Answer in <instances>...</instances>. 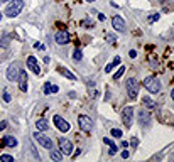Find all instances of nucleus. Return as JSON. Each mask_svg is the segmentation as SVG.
<instances>
[{
    "label": "nucleus",
    "mask_w": 174,
    "mask_h": 162,
    "mask_svg": "<svg viewBox=\"0 0 174 162\" xmlns=\"http://www.w3.org/2000/svg\"><path fill=\"white\" fill-rule=\"evenodd\" d=\"M22 7H24L22 0H12V2H9V5H7L3 14H5L7 17H17L20 14V10H22Z\"/></svg>",
    "instance_id": "f257e3e1"
},
{
    "label": "nucleus",
    "mask_w": 174,
    "mask_h": 162,
    "mask_svg": "<svg viewBox=\"0 0 174 162\" xmlns=\"http://www.w3.org/2000/svg\"><path fill=\"white\" fill-rule=\"evenodd\" d=\"M20 63L19 61H14V63H12L9 68H7V80L9 81H17V78H19V74H20Z\"/></svg>",
    "instance_id": "f03ea898"
},
{
    "label": "nucleus",
    "mask_w": 174,
    "mask_h": 162,
    "mask_svg": "<svg viewBox=\"0 0 174 162\" xmlns=\"http://www.w3.org/2000/svg\"><path fill=\"white\" fill-rule=\"evenodd\" d=\"M144 86H146V90H149L151 93H159L161 91V81L157 80L156 76H149L144 80Z\"/></svg>",
    "instance_id": "7ed1b4c3"
},
{
    "label": "nucleus",
    "mask_w": 174,
    "mask_h": 162,
    "mask_svg": "<svg viewBox=\"0 0 174 162\" xmlns=\"http://www.w3.org/2000/svg\"><path fill=\"white\" fill-rule=\"evenodd\" d=\"M78 125L85 134H90V132L93 130V120L88 117V115H80L78 117Z\"/></svg>",
    "instance_id": "20e7f679"
},
{
    "label": "nucleus",
    "mask_w": 174,
    "mask_h": 162,
    "mask_svg": "<svg viewBox=\"0 0 174 162\" xmlns=\"http://www.w3.org/2000/svg\"><path fill=\"white\" fill-rule=\"evenodd\" d=\"M125 86H127V95L128 96H130L132 100L137 98V95H139V81L135 80V78H130V80H127Z\"/></svg>",
    "instance_id": "39448f33"
},
{
    "label": "nucleus",
    "mask_w": 174,
    "mask_h": 162,
    "mask_svg": "<svg viewBox=\"0 0 174 162\" xmlns=\"http://www.w3.org/2000/svg\"><path fill=\"white\" fill-rule=\"evenodd\" d=\"M132 120H134V108L132 106H125L122 111V122L127 128L132 127Z\"/></svg>",
    "instance_id": "423d86ee"
},
{
    "label": "nucleus",
    "mask_w": 174,
    "mask_h": 162,
    "mask_svg": "<svg viewBox=\"0 0 174 162\" xmlns=\"http://www.w3.org/2000/svg\"><path fill=\"white\" fill-rule=\"evenodd\" d=\"M34 139H36L41 145H42L44 149H47V150H51V149H52V140H51V137H47V135L41 134V132H37V134H34Z\"/></svg>",
    "instance_id": "0eeeda50"
},
{
    "label": "nucleus",
    "mask_w": 174,
    "mask_h": 162,
    "mask_svg": "<svg viewBox=\"0 0 174 162\" xmlns=\"http://www.w3.org/2000/svg\"><path fill=\"white\" fill-rule=\"evenodd\" d=\"M57 145H59V150L64 154V155H71L73 154V144L69 142L68 139H63L61 137L59 140H57Z\"/></svg>",
    "instance_id": "6e6552de"
},
{
    "label": "nucleus",
    "mask_w": 174,
    "mask_h": 162,
    "mask_svg": "<svg viewBox=\"0 0 174 162\" xmlns=\"http://www.w3.org/2000/svg\"><path fill=\"white\" fill-rule=\"evenodd\" d=\"M52 122H54V125L59 128L61 132H63V134H66V132L69 130V123L66 122V120L61 117V115H54V118H52Z\"/></svg>",
    "instance_id": "1a4fd4ad"
},
{
    "label": "nucleus",
    "mask_w": 174,
    "mask_h": 162,
    "mask_svg": "<svg viewBox=\"0 0 174 162\" xmlns=\"http://www.w3.org/2000/svg\"><path fill=\"white\" fill-rule=\"evenodd\" d=\"M54 39H56V42L59 46H66L69 41H71V37H69L68 31H57L56 36H54Z\"/></svg>",
    "instance_id": "9d476101"
},
{
    "label": "nucleus",
    "mask_w": 174,
    "mask_h": 162,
    "mask_svg": "<svg viewBox=\"0 0 174 162\" xmlns=\"http://www.w3.org/2000/svg\"><path fill=\"white\" fill-rule=\"evenodd\" d=\"M27 68L31 69L34 74H41V68H39V63H37V59L34 56H29L27 57Z\"/></svg>",
    "instance_id": "9b49d317"
},
{
    "label": "nucleus",
    "mask_w": 174,
    "mask_h": 162,
    "mask_svg": "<svg viewBox=\"0 0 174 162\" xmlns=\"http://www.w3.org/2000/svg\"><path fill=\"white\" fill-rule=\"evenodd\" d=\"M112 26H113L115 31H118V32H125V22H123V19L120 17V15H115V17L112 19Z\"/></svg>",
    "instance_id": "f8f14e48"
},
{
    "label": "nucleus",
    "mask_w": 174,
    "mask_h": 162,
    "mask_svg": "<svg viewBox=\"0 0 174 162\" xmlns=\"http://www.w3.org/2000/svg\"><path fill=\"white\" fill-rule=\"evenodd\" d=\"M17 80H19V90L22 91V93H26L27 91V74L24 69H20V74H19Z\"/></svg>",
    "instance_id": "ddd939ff"
},
{
    "label": "nucleus",
    "mask_w": 174,
    "mask_h": 162,
    "mask_svg": "<svg viewBox=\"0 0 174 162\" xmlns=\"http://www.w3.org/2000/svg\"><path fill=\"white\" fill-rule=\"evenodd\" d=\"M142 105H144L146 110H156V108H157V103L154 101V100H151L149 96H144L142 98Z\"/></svg>",
    "instance_id": "4468645a"
},
{
    "label": "nucleus",
    "mask_w": 174,
    "mask_h": 162,
    "mask_svg": "<svg viewBox=\"0 0 174 162\" xmlns=\"http://www.w3.org/2000/svg\"><path fill=\"white\" fill-rule=\"evenodd\" d=\"M57 73H59V74H63L64 78H68V80H71V81L76 80V76H74V74H73L71 71H69V69H66L64 66H57Z\"/></svg>",
    "instance_id": "2eb2a0df"
},
{
    "label": "nucleus",
    "mask_w": 174,
    "mask_h": 162,
    "mask_svg": "<svg viewBox=\"0 0 174 162\" xmlns=\"http://www.w3.org/2000/svg\"><path fill=\"white\" fill-rule=\"evenodd\" d=\"M149 120H151V115H149V110H144V108H142V110L139 111V122L142 123V125H144V123H146V125H147V123H149Z\"/></svg>",
    "instance_id": "dca6fc26"
},
{
    "label": "nucleus",
    "mask_w": 174,
    "mask_h": 162,
    "mask_svg": "<svg viewBox=\"0 0 174 162\" xmlns=\"http://www.w3.org/2000/svg\"><path fill=\"white\" fill-rule=\"evenodd\" d=\"M36 128L39 132H44V130H47L49 128V122L47 120H44V118H39V120H36Z\"/></svg>",
    "instance_id": "f3484780"
},
{
    "label": "nucleus",
    "mask_w": 174,
    "mask_h": 162,
    "mask_svg": "<svg viewBox=\"0 0 174 162\" xmlns=\"http://www.w3.org/2000/svg\"><path fill=\"white\" fill-rule=\"evenodd\" d=\"M3 144H5L7 147L14 149V147H17V139L12 137V135H5V137H3Z\"/></svg>",
    "instance_id": "a211bd4d"
},
{
    "label": "nucleus",
    "mask_w": 174,
    "mask_h": 162,
    "mask_svg": "<svg viewBox=\"0 0 174 162\" xmlns=\"http://www.w3.org/2000/svg\"><path fill=\"white\" fill-rule=\"evenodd\" d=\"M49 155H51V159L56 160V162L63 160V152H61V150H56V149H51V150H49Z\"/></svg>",
    "instance_id": "6ab92c4d"
},
{
    "label": "nucleus",
    "mask_w": 174,
    "mask_h": 162,
    "mask_svg": "<svg viewBox=\"0 0 174 162\" xmlns=\"http://www.w3.org/2000/svg\"><path fill=\"white\" fill-rule=\"evenodd\" d=\"M81 59H83L81 49H80V47H74V51H73V61H74V63H80Z\"/></svg>",
    "instance_id": "aec40b11"
},
{
    "label": "nucleus",
    "mask_w": 174,
    "mask_h": 162,
    "mask_svg": "<svg viewBox=\"0 0 174 162\" xmlns=\"http://www.w3.org/2000/svg\"><path fill=\"white\" fill-rule=\"evenodd\" d=\"M103 144H107V145H108V147H110V150H108V154H110V155H113V154L117 152V145H115L113 142H112L110 139H103Z\"/></svg>",
    "instance_id": "412c9836"
},
{
    "label": "nucleus",
    "mask_w": 174,
    "mask_h": 162,
    "mask_svg": "<svg viewBox=\"0 0 174 162\" xmlns=\"http://www.w3.org/2000/svg\"><path fill=\"white\" fill-rule=\"evenodd\" d=\"M81 26L88 29V27H93V26H95V22H93L92 19H85V20H81Z\"/></svg>",
    "instance_id": "4be33fe9"
},
{
    "label": "nucleus",
    "mask_w": 174,
    "mask_h": 162,
    "mask_svg": "<svg viewBox=\"0 0 174 162\" xmlns=\"http://www.w3.org/2000/svg\"><path fill=\"white\" fill-rule=\"evenodd\" d=\"M9 44H10V39L9 37H2V39H0V47H9Z\"/></svg>",
    "instance_id": "5701e85b"
},
{
    "label": "nucleus",
    "mask_w": 174,
    "mask_h": 162,
    "mask_svg": "<svg viewBox=\"0 0 174 162\" xmlns=\"http://www.w3.org/2000/svg\"><path fill=\"white\" fill-rule=\"evenodd\" d=\"M123 73H125V68H123V66H122V68H120V69H118V71H117V73H115V74H113V80H115V81H117V80H118V78H122V74H123Z\"/></svg>",
    "instance_id": "b1692460"
},
{
    "label": "nucleus",
    "mask_w": 174,
    "mask_h": 162,
    "mask_svg": "<svg viewBox=\"0 0 174 162\" xmlns=\"http://www.w3.org/2000/svg\"><path fill=\"white\" fill-rule=\"evenodd\" d=\"M0 160H2V162H12V160H14V157L9 155V154H3V155H0Z\"/></svg>",
    "instance_id": "393cba45"
},
{
    "label": "nucleus",
    "mask_w": 174,
    "mask_h": 162,
    "mask_svg": "<svg viewBox=\"0 0 174 162\" xmlns=\"http://www.w3.org/2000/svg\"><path fill=\"white\" fill-rule=\"evenodd\" d=\"M112 137L120 139V137H122V130H120V128H113V130H112Z\"/></svg>",
    "instance_id": "a878e982"
},
{
    "label": "nucleus",
    "mask_w": 174,
    "mask_h": 162,
    "mask_svg": "<svg viewBox=\"0 0 174 162\" xmlns=\"http://www.w3.org/2000/svg\"><path fill=\"white\" fill-rule=\"evenodd\" d=\"M2 98H3V101H7V103H9L10 100H12L10 93H9V91H7V90H3V93H2Z\"/></svg>",
    "instance_id": "bb28decb"
},
{
    "label": "nucleus",
    "mask_w": 174,
    "mask_h": 162,
    "mask_svg": "<svg viewBox=\"0 0 174 162\" xmlns=\"http://www.w3.org/2000/svg\"><path fill=\"white\" fill-rule=\"evenodd\" d=\"M105 37H107V41H108V42H110V44H113V42H115V41H117V37H115L113 34H107Z\"/></svg>",
    "instance_id": "cd10ccee"
},
{
    "label": "nucleus",
    "mask_w": 174,
    "mask_h": 162,
    "mask_svg": "<svg viewBox=\"0 0 174 162\" xmlns=\"http://www.w3.org/2000/svg\"><path fill=\"white\" fill-rule=\"evenodd\" d=\"M49 93H51V85L46 83V85H44V95H49Z\"/></svg>",
    "instance_id": "c85d7f7f"
},
{
    "label": "nucleus",
    "mask_w": 174,
    "mask_h": 162,
    "mask_svg": "<svg viewBox=\"0 0 174 162\" xmlns=\"http://www.w3.org/2000/svg\"><path fill=\"white\" fill-rule=\"evenodd\" d=\"M120 61H122V59H120V57H118V56H115L113 63H112V64H113V68H115V66H118V64H120Z\"/></svg>",
    "instance_id": "c756f323"
},
{
    "label": "nucleus",
    "mask_w": 174,
    "mask_h": 162,
    "mask_svg": "<svg viewBox=\"0 0 174 162\" xmlns=\"http://www.w3.org/2000/svg\"><path fill=\"white\" fill-rule=\"evenodd\" d=\"M137 144H139V140H137V139H135V137H134V139L130 140V145H132V147L135 149V147H137Z\"/></svg>",
    "instance_id": "7c9ffc66"
},
{
    "label": "nucleus",
    "mask_w": 174,
    "mask_h": 162,
    "mask_svg": "<svg viewBox=\"0 0 174 162\" xmlns=\"http://www.w3.org/2000/svg\"><path fill=\"white\" fill-rule=\"evenodd\" d=\"M157 19H159V14H154V15L149 17V22H154V20H157Z\"/></svg>",
    "instance_id": "2f4dec72"
},
{
    "label": "nucleus",
    "mask_w": 174,
    "mask_h": 162,
    "mask_svg": "<svg viewBox=\"0 0 174 162\" xmlns=\"http://www.w3.org/2000/svg\"><path fill=\"white\" fill-rule=\"evenodd\" d=\"M128 56H130L132 59H134V57H137V51H135V49H132V51L128 52Z\"/></svg>",
    "instance_id": "473e14b6"
},
{
    "label": "nucleus",
    "mask_w": 174,
    "mask_h": 162,
    "mask_svg": "<svg viewBox=\"0 0 174 162\" xmlns=\"http://www.w3.org/2000/svg\"><path fill=\"white\" fill-rule=\"evenodd\" d=\"M57 91H59V88L56 85H51V93H57Z\"/></svg>",
    "instance_id": "72a5a7b5"
},
{
    "label": "nucleus",
    "mask_w": 174,
    "mask_h": 162,
    "mask_svg": "<svg viewBox=\"0 0 174 162\" xmlns=\"http://www.w3.org/2000/svg\"><path fill=\"white\" fill-rule=\"evenodd\" d=\"M112 69H113V64H112V63H110V64H107L105 71H107V73H110V71H112Z\"/></svg>",
    "instance_id": "f704fd0d"
},
{
    "label": "nucleus",
    "mask_w": 174,
    "mask_h": 162,
    "mask_svg": "<svg viewBox=\"0 0 174 162\" xmlns=\"http://www.w3.org/2000/svg\"><path fill=\"white\" fill-rule=\"evenodd\" d=\"M128 155H130V154H128V150H123V152H122V157H123V159H127Z\"/></svg>",
    "instance_id": "c9c22d12"
},
{
    "label": "nucleus",
    "mask_w": 174,
    "mask_h": 162,
    "mask_svg": "<svg viewBox=\"0 0 174 162\" xmlns=\"http://www.w3.org/2000/svg\"><path fill=\"white\" fill-rule=\"evenodd\" d=\"M80 152H81V150H80V149H76V152H74V154H73V159H76V157H78V155H80Z\"/></svg>",
    "instance_id": "e433bc0d"
},
{
    "label": "nucleus",
    "mask_w": 174,
    "mask_h": 162,
    "mask_svg": "<svg viewBox=\"0 0 174 162\" xmlns=\"http://www.w3.org/2000/svg\"><path fill=\"white\" fill-rule=\"evenodd\" d=\"M5 127H7V122H0V130H3Z\"/></svg>",
    "instance_id": "4c0bfd02"
},
{
    "label": "nucleus",
    "mask_w": 174,
    "mask_h": 162,
    "mask_svg": "<svg viewBox=\"0 0 174 162\" xmlns=\"http://www.w3.org/2000/svg\"><path fill=\"white\" fill-rule=\"evenodd\" d=\"M98 19H100V20H105V14H98Z\"/></svg>",
    "instance_id": "58836bf2"
},
{
    "label": "nucleus",
    "mask_w": 174,
    "mask_h": 162,
    "mask_svg": "<svg viewBox=\"0 0 174 162\" xmlns=\"http://www.w3.org/2000/svg\"><path fill=\"white\" fill-rule=\"evenodd\" d=\"M171 98H172V101H174V90L171 91Z\"/></svg>",
    "instance_id": "ea45409f"
},
{
    "label": "nucleus",
    "mask_w": 174,
    "mask_h": 162,
    "mask_svg": "<svg viewBox=\"0 0 174 162\" xmlns=\"http://www.w3.org/2000/svg\"><path fill=\"white\" fill-rule=\"evenodd\" d=\"M0 2H9V0H0Z\"/></svg>",
    "instance_id": "a19ab883"
},
{
    "label": "nucleus",
    "mask_w": 174,
    "mask_h": 162,
    "mask_svg": "<svg viewBox=\"0 0 174 162\" xmlns=\"http://www.w3.org/2000/svg\"><path fill=\"white\" fill-rule=\"evenodd\" d=\"M86 2H95V0H86Z\"/></svg>",
    "instance_id": "79ce46f5"
},
{
    "label": "nucleus",
    "mask_w": 174,
    "mask_h": 162,
    "mask_svg": "<svg viewBox=\"0 0 174 162\" xmlns=\"http://www.w3.org/2000/svg\"><path fill=\"white\" fill-rule=\"evenodd\" d=\"M0 19H2V14H0Z\"/></svg>",
    "instance_id": "37998d69"
}]
</instances>
